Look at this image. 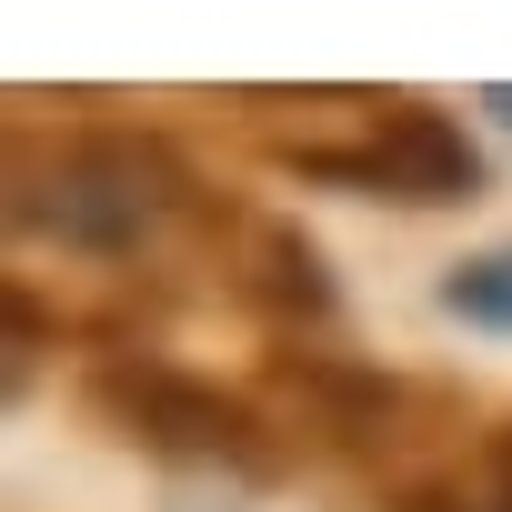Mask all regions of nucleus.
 <instances>
[{"mask_svg": "<svg viewBox=\"0 0 512 512\" xmlns=\"http://www.w3.org/2000/svg\"><path fill=\"white\" fill-rule=\"evenodd\" d=\"M251 201L211 191V171L161 131V121H41L31 101L11 111V231L71 262L111 272H211Z\"/></svg>", "mask_w": 512, "mask_h": 512, "instance_id": "nucleus-1", "label": "nucleus"}, {"mask_svg": "<svg viewBox=\"0 0 512 512\" xmlns=\"http://www.w3.org/2000/svg\"><path fill=\"white\" fill-rule=\"evenodd\" d=\"M282 111H302V121H262V151H272V171H292L312 191L452 211V201H482V181H492L462 111H442L422 91H312Z\"/></svg>", "mask_w": 512, "mask_h": 512, "instance_id": "nucleus-2", "label": "nucleus"}, {"mask_svg": "<svg viewBox=\"0 0 512 512\" xmlns=\"http://www.w3.org/2000/svg\"><path fill=\"white\" fill-rule=\"evenodd\" d=\"M81 412H91L121 452H141V462H161V472L282 482V472L302 462L262 392H241V382H221V372H191V362H171V352H151V342H131V332H111V342L81 362Z\"/></svg>", "mask_w": 512, "mask_h": 512, "instance_id": "nucleus-3", "label": "nucleus"}, {"mask_svg": "<svg viewBox=\"0 0 512 512\" xmlns=\"http://www.w3.org/2000/svg\"><path fill=\"white\" fill-rule=\"evenodd\" d=\"M272 402V422L292 432V452H332V462H362L382 482L422 472L452 452L462 432V402L442 382H412L392 362H362V352H322L302 332H282L262 352V382H251Z\"/></svg>", "mask_w": 512, "mask_h": 512, "instance_id": "nucleus-4", "label": "nucleus"}, {"mask_svg": "<svg viewBox=\"0 0 512 512\" xmlns=\"http://www.w3.org/2000/svg\"><path fill=\"white\" fill-rule=\"evenodd\" d=\"M221 292L241 302V312H262V322H332V262H322V241L302 231V221H282V211H262L251 201L241 211V231H231V251H221Z\"/></svg>", "mask_w": 512, "mask_h": 512, "instance_id": "nucleus-5", "label": "nucleus"}, {"mask_svg": "<svg viewBox=\"0 0 512 512\" xmlns=\"http://www.w3.org/2000/svg\"><path fill=\"white\" fill-rule=\"evenodd\" d=\"M382 512H512V422L452 442L442 462L382 482Z\"/></svg>", "mask_w": 512, "mask_h": 512, "instance_id": "nucleus-6", "label": "nucleus"}, {"mask_svg": "<svg viewBox=\"0 0 512 512\" xmlns=\"http://www.w3.org/2000/svg\"><path fill=\"white\" fill-rule=\"evenodd\" d=\"M432 312H442V322H462V332H492V342H512V241H492V251H462V262L432 282Z\"/></svg>", "mask_w": 512, "mask_h": 512, "instance_id": "nucleus-7", "label": "nucleus"}, {"mask_svg": "<svg viewBox=\"0 0 512 512\" xmlns=\"http://www.w3.org/2000/svg\"><path fill=\"white\" fill-rule=\"evenodd\" d=\"M482 111H492V121L512 131V81H482Z\"/></svg>", "mask_w": 512, "mask_h": 512, "instance_id": "nucleus-8", "label": "nucleus"}]
</instances>
